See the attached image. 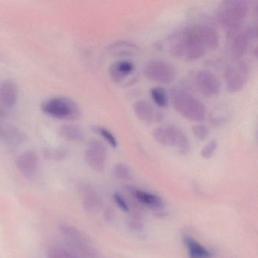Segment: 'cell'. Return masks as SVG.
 <instances>
[{
    "label": "cell",
    "mask_w": 258,
    "mask_h": 258,
    "mask_svg": "<svg viewBox=\"0 0 258 258\" xmlns=\"http://www.w3.org/2000/svg\"><path fill=\"white\" fill-rule=\"evenodd\" d=\"M165 45L173 56L183 61H196L218 47L219 36L208 25H189L169 36Z\"/></svg>",
    "instance_id": "obj_1"
},
{
    "label": "cell",
    "mask_w": 258,
    "mask_h": 258,
    "mask_svg": "<svg viewBox=\"0 0 258 258\" xmlns=\"http://www.w3.org/2000/svg\"><path fill=\"white\" fill-rule=\"evenodd\" d=\"M249 12L250 4L245 0L225 1L217 10V20L226 30L227 35L233 37L239 32Z\"/></svg>",
    "instance_id": "obj_2"
},
{
    "label": "cell",
    "mask_w": 258,
    "mask_h": 258,
    "mask_svg": "<svg viewBox=\"0 0 258 258\" xmlns=\"http://www.w3.org/2000/svg\"><path fill=\"white\" fill-rule=\"evenodd\" d=\"M170 98L176 111L187 120L199 123L206 117L205 105L185 90L173 89Z\"/></svg>",
    "instance_id": "obj_3"
},
{
    "label": "cell",
    "mask_w": 258,
    "mask_h": 258,
    "mask_svg": "<svg viewBox=\"0 0 258 258\" xmlns=\"http://www.w3.org/2000/svg\"><path fill=\"white\" fill-rule=\"evenodd\" d=\"M41 110L49 117L63 120H75L81 117L79 105L73 99L64 96L51 98L44 101Z\"/></svg>",
    "instance_id": "obj_4"
},
{
    "label": "cell",
    "mask_w": 258,
    "mask_h": 258,
    "mask_svg": "<svg viewBox=\"0 0 258 258\" xmlns=\"http://www.w3.org/2000/svg\"><path fill=\"white\" fill-rule=\"evenodd\" d=\"M154 140L161 146L176 148L177 152L182 155L189 153V140L182 132V130L173 125L159 126L152 133Z\"/></svg>",
    "instance_id": "obj_5"
},
{
    "label": "cell",
    "mask_w": 258,
    "mask_h": 258,
    "mask_svg": "<svg viewBox=\"0 0 258 258\" xmlns=\"http://www.w3.org/2000/svg\"><path fill=\"white\" fill-rule=\"evenodd\" d=\"M143 73L148 79L161 84H171L176 77L174 67L162 60H154L148 62L145 66Z\"/></svg>",
    "instance_id": "obj_6"
},
{
    "label": "cell",
    "mask_w": 258,
    "mask_h": 258,
    "mask_svg": "<svg viewBox=\"0 0 258 258\" xmlns=\"http://www.w3.org/2000/svg\"><path fill=\"white\" fill-rule=\"evenodd\" d=\"M248 77V68L242 61H234L226 68L224 73L226 89L236 93L244 87Z\"/></svg>",
    "instance_id": "obj_7"
},
{
    "label": "cell",
    "mask_w": 258,
    "mask_h": 258,
    "mask_svg": "<svg viewBox=\"0 0 258 258\" xmlns=\"http://www.w3.org/2000/svg\"><path fill=\"white\" fill-rule=\"evenodd\" d=\"M86 162L96 173H102L105 170L107 161V149L99 140H90L84 152Z\"/></svg>",
    "instance_id": "obj_8"
},
{
    "label": "cell",
    "mask_w": 258,
    "mask_h": 258,
    "mask_svg": "<svg viewBox=\"0 0 258 258\" xmlns=\"http://www.w3.org/2000/svg\"><path fill=\"white\" fill-rule=\"evenodd\" d=\"M196 88L208 98L217 96L220 91V84L217 77L209 71L202 70L195 77Z\"/></svg>",
    "instance_id": "obj_9"
},
{
    "label": "cell",
    "mask_w": 258,
    "mask_h": 258,
    "mask_svg": "<svg viewBox=\"0 0 258 258\" xmlns=\"http://www.w3.org/2000/svg\"><path fill=\"white\" fill-rule=\"evenodd\" d=\"M39 157L33 150H27L19 155L16 160L18 170L28 179H32L37 174L39 168Z\"/></svg>",
    "instance_id": "obj_10"
},
{
    "label": "cell",
    "mask_w": 258,
    "mask_h": 258,
    "mask_svg": "<svg viewBox=\"0 0 258 258\" xmlns=\"http://www.w3.org/2000/svg\"><path fill=\"white\" fill-rule=\"evenodd\" d=\"M231 46V55L234 61H241L245 55L252 38L255 37V32L252 30L238 33L234 36Z\"/></svg>",
    "instance_id": "obj_11"
},
{
    "label": "cell",
    "mask_w": 258,
    "mask_h": 258,
    "mask_svg": "<svg viewBox=\"0 0 258 258\" xmlns=\"http://www.w3.org/2000/svg\"><path fill=\"white\" fill-rule=\"evenodd\" d=\"M134 114L142 121L146 123L159 121L162 119V114L155 109L152 104L146 100H138L133 105Z\"/></svg>",
    "instance_id": "obj_12"
},
{
    "label": "cell",
    "mask_w": 258,
    "mask_h": 258,
    "mask_svg": "<svg viewBox=\"0 0 258 258\" xmlns=\"http://www.w3.org/2000/svg\"><path fill=\"white\" fill-rule=\"evenodd\" d=\"M19 100V87L13 80H6L0 86V102L3 106L12 108Z\"/></svg>",
    "instance_id": "obj_13"
},
{
    "label": "cell",
    "mask_w": 258,
    "mask_h": 258,
    "mask_svg": "<svg viewBox=\"0 0 258 258\" xmlns=\"http://www.w3.org/2000/svg\"><path fill=\"white\" fill-rule=\"evenodd\" d=\"M135 66L129 60H120L113 63L109 68V75L114 83L121 82L134 72Z\"/></svg>",
    "instance_id": "obj_14"
},
{
    "label": "cell",
    "mask_w": 258,
    "mask_h": 258,
    "mask_svg": "<svg viewBox=\"0 0 258 258\" xmlns=\"http://www.w3.org/2000/svg\"><path fill=\"white\" fill-rule=\"evenodd\" d=\"M108 50L110 53L117 56H128L140 53L141 48L132 42L117 40L109 45Z\"/></svg>",
    "instance_id": "obj_15"
},
{
    "label": "cell",
    "mask_w": 258,
    "mask_h": 258,
    "mask_svg": "<svg viewBox=\"0 0 258 258\" xmlns=\"http://www.w3.org/2000/svg\"><path fill=\"white\" fill-rule=\"evenodd\" d=\"M182 241L188 250L189 258H211V252L199 241L188 235H184Z\"/></svg>",
    "instance_id": "obj_16"
},
{
    "label": "cell",
    "mask_w": 258,
    "mask_h": 258,
    "mask_svg": "<svg viewBox=\"0 0 258 258\" xmlns=\"http://www.w3.org/2000/svg\"><path fill=\"white\" fill-rule=\"evenodd\" d=\"M58 135L68 142L72 143H78L84 140V133L80 126L75 124L61 125L58 128Z\"/></svg>",
    "instance_id": "obj_17"
},
{
    "label": "cell",
    "mask_w": 258,
    "mask_h": 258,
    "mask_svg": "<svg viewBox=\"0 0 258 258\" xmlns=\"http://www.w3.org/2000/svg\"><path fill=\"white\" fill-rule=\"evenodd\" d=\"M131 194L134 196L136 199L140 203L151 207V208H159L162 205V200L159 196L147 191L142 190L134 189L131 188Z\"/></svg>",
    "instance_id": "obj_18"
},
{
    "label": "cell",
    "mask_w": 258,
    "mask_h": 258,
    "mask_svg": "<svg viewBox=\"0 0 258 258\" xmlns=\"http://www.w3.org/2000/svg\"><path fill=\"white\" fill-rule=\"evenodd\" d=\"M102 200L95 191H88L83 199V206L87 212L96 214L102 208Z\"/></svg>",
    "instance_id": "obj_19"
},
{
    "label": "cell",
    "mask_w": 258,
    "mask_h": 258,
    "mask_svg": "<svg viewBox=\"0 0 258 258\" xmlns=\"http://www.w3.org/2000/svg\"><path fill=\"white\" fill-rule=\"evenodd\" d=\"M2 137L10 144H18L25 140V135L13 126H7L3 131Z\"/></svg>",
    "instance_id": "obj_20"
},
{
    "label": "cell",
    "mask_w": 258,
    "mask_h": 258,
    "mask_svg": "<svg viewBox=\"0 0 258 258\" xmlns=\"http://www.w3.org/2000/svg\"><path fill=\"white\" fill-rule=\"evenodd\" d=\"M151 97L158 106L164 108L168 105L169 98L165 89L161 87H155L150 91Z\"/></svg>",
    "instance_id": "obj_21"
},
{
    "label": "cell",
    "mask_w": 258,
    "mask_h": 258,
    "mask_svg": "<svg viewBox=\"0 0 258 258\" xmlns=\"http://www.w3.org/2000/svg\"><path fill=\"white\" fill-rule=\"evenodd\" d=\"M95 131L99 134L102 139L105 140L111 147L116 148L117 146V140L114 134L103 126H96Z\"/></svg>",
    "instance_id": "obj_22"
},
{
    "label": "cell",
    "mask_w": 258,
    "mask_h": 258,
    "mask_svg": "<svg viewBox=\"0 0 258 258\" xmlns=\"http://www.w3.org/2000/svg\"><path fill=\"white\" fill-rule=\"evenodd\" d=\"M47 258H78V256L62 247H52L47 253Z\"/></svg>",
    "instance_id": "obj_23"
},
{
    "label": "cell",
    "mask_w": 258,
    "mask_h": 258,
    "mask_svg": "<svg viewBox=\"0 0 258 258\" xmlns=\"http://www.w3.org/2000/svg\"><path fill=\"white\" fill-rule=\"evenodd\" d=\"M114 175L118 179H127L131 177V169L123 163H118L114 167Z\"/></svg>",
    "instance_id": "obj_24"
},
{
    "label": "cell",
    "mask_w": 258,
    "mask_h": 258,
    "mask_svg": "<svg viewBox=\"0 0 258 258\" xmlns=\"http://www.w3.org/2000/svg\"><path fill=\"white\" fill-rule=\"evenodd\" d=\"M217 146H218L217 142L216 140H211L201 150V156L205 159H210L212 158L217 151Z\"/></svg>",
    "instance_id": "obj_25"
},
{
    "label": "cell",
    "mask_w": 258,
    "mask_h": 258,
    "mask_svg": "<svg viewBox=\"0 0 258 258\" xmlns=\"http://www.w3.org/2000/svg\"><path fill=\"white\" fill-rule=\"evenodd\" d=\"M192 133L198 140L202 141L209 135V130L205 125L198 123V124L193 125Z\"/></svg>",
    "instance_id": "obj_26"
},
{
    "label": "cell",
    "mask_w": 258,
    "mask_h": 258,
    "mask_svg": "<svg viewBox=\"0 0 258 258\" xmlns=\"http://www.w3.org/2000/svg\"><path fill=\"white\" fill-rule=\"evenodd\" d=\"M114 202L117 204V206L120 208L123 211H128L130 210L129 206H128V204L126 203L125 199L120 196L119 193H114Z\"/></svg>",
    "instance_id": "obj_27"
},
{
    "label": "cell",
    "mask_w": 258,
    "mask_h": 258,
    "mask_svg": "<svg viewBox=\"0 0 258 258\" xmlns=\"http://www.w3.org/2000/svg\"><path fill=\"white\" fill-rule=\"evenodd\" d=\"M104 217H105L106 222H111L114 220V211L112 208H108L105 209L104 213Z\"/></svg>",
    "instance_id": "obj_28"
},
{
    "label": "cell",
    "mask_w": 258,
    "mask_h": 258,
    "mask_svg": "<svg viewBox=\"0 0 258 258\" xmlns=\"http://www.w3.org/2000/svg\"><path fill=\"white\" fill-rule=\"evenodd\" d=\"M6 115V111L4 109L1 105H0V117H4Z\"/></svg>",
    "instance_id": "obj_29"
}]
</instances>
